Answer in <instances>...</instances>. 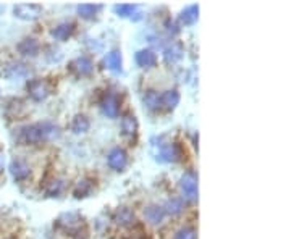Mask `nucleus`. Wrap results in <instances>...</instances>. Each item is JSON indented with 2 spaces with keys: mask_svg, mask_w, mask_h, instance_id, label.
Segmentation results:
<instances>
[{
  "mask_svg": "<svg viewBox=\"0 0 291 239\" xmlns=\"http://www.w3.org/2000/svg\"><path fill=\"white\" fill-rule=\"evenodd\" d=\"M180 188L186 200L197 199V176L194 172H186L180 180Z\"/></svg>",
  "mask_w": 291,
  "mask_h": 239,
  "instance_id": "3",
  "label": "nucleus"
},
{
  "mask_svg": "<svg viewBox=\"0 0 291 239\" xmlns=\"http://www.w3.org/2000/svg\"><path fill=\"white\" fill-rule=\"evenodd\" d=\"M101 107L102 112L107 115L109 118H115L120 112V99L115 92H105L102 100H101Z\"/></svg>",
  "mask_w": 291,
  "mask_h": 239,
  "instance_id": "6",
  "label": "nucleus"
},
{
  "mask_svg": "<svg viewBox=\"0 0 291 239\" xmlns=\"http://www.w3.org/2000/svg\"><path fill=\"white\" fill-rule=\"evenodd\" d=\"M13 13L15 17L20 20H36L41 17L42 13V7L36 5V4H18L13 7Z\"/></svg>",
  "mask_w": 291,
  "mask_h": 239,
  "instance_id": "4",
  "label": "nucleus"
},
{
  "mask_svg": "<svg viewBox=\"0 0 291 239\" xmlns=\"http://www.w3.org/2000/svg\"><path fill=\"white\" fill-rule=\"evenodd\" d=\"M160 100H162V105L165 109L173 110L180 104V92L177 89H168L164 94H160Z\"/></svg>",
  "mask_w": 291,
  "mask_h": 239,
  "instance_id": "17",
  "label": "nucleus"
},
{
  "mask_svg": "<svg viewBox=\"0 0 291 239\" xmlns=\"http://www.w3.org/2000/svg\"><path fill=\"white\" fill-rule=\"evenodd\" d=\"M75 33V23L71 21H63L60 23V25L53 26V29L50 31V34L55 37L57 41H66L70 39Z\"/></svg>",
  "mask_w": 291,
  "mask_h": 239,
  "instance_id": "15",
  "label": "nucleus"
},
{
  "mask_svg": "<svg viewBox=\"0 0 291 239\" xmlns=\"http://www.w3.org/2000/svg\"><path fill=\"white\" fill-rule=\"evenodd\" d=\"M115 12H117L118 17H131L133 18V15H137V17L141 15L136 5H129V4L117 5V7H115Z\"/></svg>",
  "mask_w": 291,
  "mask_h": 239,
  "instance_id": "28",
  "label": "nucleus"
},
{
  "mask_svg": "<svg viewBox=\"0 0 291 239\" xmlns=\"http://www.w3.org/2000/svg\"><path fill=\"white\" fill-rule=\"evenodd\" d=\"M26 89L29 92V96H31L34 100H37V102H41V100L47 99L49 94H50V86L44 79H41V78H34V79L29 81Z\"/></svg>",
  "mask_w": 291,
  "mask_h": 239,
  "instance_id": "5",
  "label": "nucleus"
},
{
  "mask_svg": "<svg viewBox=\"0 0 291 239\" xmlns=\"http://www.w3.org/2000/svg\"><path fill=\"white\" fill-rule=\"evenodd\" d=\"M57 226L68 231V233L75 234L76 231H80V229L84 228V218L81 217L80 213H75V212L63 213V215H60V217H58Z\"/></svg>",
  "mask_w": 291,
  "mask_h": 239,
  "instance_id": "2",
  "label": "nucleus"
},
{
  "mask_svg": "<svg viewBox=\"0 0 291 239\" xmlns=\"http://www.w3.org/2000/svg\"><path fill=\"white\" fill-rule=\"evenodd\" d=\"M181 57H183V47H181V44H178V42L170 44L164 50V58H165L167 63H175V61H178Z\"/></svg>",
  "mask_w": 291,
  "mask_h": 239,
  "instance_id": "18",
  "label": "nucleus"
},
{
  "mask_svg": "<svg viewBox=\"0 0 291 239\" xmlns=\"http://www.w3.org/2000/svg\"><path fill=\"white\" fill-rule=\"evenodd\" d=\"M60 136V128L49 121L33 123L18 129V141L23 144H39L44 141H53Z\"/></svg>",
  "mask_w": 291,
  "mask_h": 239,
  "instance_id": "1",
  "label": "nucleus"
},
{
  "mask_svg": "<svg viewBox=\"0 0 291 239\" xmlns=\"http://www.w3.org/2000/svg\"><path fill=\"white\" fill-rule=\"evenodd\" d=\"M107 162H109V167L117 170V172H120V170H123L128 164V155L126 152L121 149V147H115L110 150L109 157H107Z\"/></svg>",
  "mask_w": 291,
  "mask_h": 239,
  "instance_id": "8",
  "label": "nucleus"
},
{
  "mask_svg": "<svg viewBox=\"0 0 291 239\" xmlns=\"http://www.w3.org/2000/svg\"><path fill=\"white\" fill-rule=\"evenodd\" d=\"M165 215L167 213L164 210V207L157 204H151L144 209V217L149 223H152V225H160V223L164 221Z\"/></svg>",
  "mask_w": 291,
  "mask_h": 239,
  "instance_id": "12",
  "label": "nucleus"
},
{
  "mask_svg": "<svg viewBox=\"0 0 291 239\" xmlns=\"http://www.w3.org/2000/svg\"><path fill=\"white\" fill-rule=\"evenodd\" d=\"M93 186H94L93 181L88 180V178H84V180L78 181V184H76L75 189H73V194H75V197L81 199V197H86V196H89V194H91V191H93Z\"/></svg>",
  "mask_w": 291,
  "mask_h": 239,
  "instance_id": "22",
  "label": "nucleus"
},
{
  "mask_svg": "<svg viewBox=\"0 0 291 239\" xmlns=\"http://www.w3.org/2000/svg\"><path fill=\"white\" fill-rule=\"evenodd\" d=\"M199 17V7L197 5H189L185 10H181L180 13V21L183 25H193Z\"/></svg>",
  "mask_w": 291,
  "mask_h": 239,
  "instance_id": "21",
  "label": "nucleus"
},
{
  "mask_svg": "<svg viewBox=\"0 0 291 239\" xmlns=\"http://www.w3.org/2000/svg\"><path fill=\"white\" fill-rule=\"evenodd\" d=\"M113 221L120 226H131L136 221L134 212L128 209V207H120V209L113 212Z\"/></svg>",
  "mask_w": 291,
  "mask_h": 239,
  "instance_id": "11",
  "label": "nucleus"
},
{
  "mask_svg": "<svg viewBox=\"0 0 291 239\" xmlns=\"http://www.w3.org/2000/svg\"><path fill=\"white\" fill-rule=\"evenodd\" d=\"M104 65L112 71H121V52L120 50H112L105 55Z\"/></svg>",
  "mask_w": 291,
  "mask_h": 239,
  "instance_id": "19",
  "label": "nucleus"
},
{
  "mask_svg": "<svg viewBox=\"0 0 291 239\" xmlns=\"http://www.w3.org/2000/svg\"><path fill=\"white\" fill-rule=\"evenodd\" d=\"M4 165H5V155H4V152L0 150V172L4 170Z\"/></svg>",
  "mask_w": 291,
  "mask_h": 239,
  "instance_id": "31",
  "label": "nucleus"
},
{
  "mask_svg": "<svg viewBox=\"0 0 291 239\" xmlns=\"http://www.w3.org/2000/svg\"><path fill=\"white\" fill-rule=\"evenodd\" d=\"M70 71H73L76 76H88L94 71V63L89 57L83 55L75 58L70 63Z\"/></svg>",
  "mask_w": 291,
  "mask_h": 239,
  "instance_id": "7",
  "label": "nucleus"
},
{
  "mask_svg": "<svg viewBox=\"0 0 291 239\" xmlns=\"http://www.w3.org/2000/svg\"><path fill=\"white\" fill-rule=\"evenodd\" d=\"M26 73H28V68H26V65H23V63H12L10 66H7V70H5V76H7V78H10V79L25 76Z\"/></svg>",
  "mask_w": 291,
  "mask_h": 239,
  "instance_id": "27",
  "label": "nucleus"
},
{
  "mask_svg": "<svg viewBox=\"0 0 291 239\" xmlns=\"http://www.w3.org/2000/svg\"><path fill=\"white\" fill-rule=\"evenodd\" d=\"M167 28H168V31H170V33H178V28H177V25H175V23L173 21H168L167 23Z\"/></svg>",
  "mask_w": 291,
  "mask_h": 239,
  "instance_id": "30",
  "label": "nucleus"
},
{
  "mask_svg": "<svg viewBox=\"0 0 291 239\" xmlns=\"http://www.w3.org/2000/svg\"><path fill=\"white\" fill-rule=\"evenodd\" d=\"M185 209V204H183V200L178 199V197H173L170 200H167V204L164 205V210L165 213H170V215H178L183 212Z\"/></svg>",
  "mask_w": 291,
  "mask_h": 239,
  "instance_id": "26",
  "label": "nucleus"
},
{
  "mask_svg": "<svg viewBox=\"0 0 291 239\" xmlns=\"http://www.w3.org/2000/svg\"><path fill=\"white\" fill-rule=\"evenodd\" d=\"M160 157L165 162H178L183 157V149L178 142H168L160 147Z\"/></svg>",
  "mask_w": 291,
  "mask_h": 239,
  "instance_id": "9",
  "label": "nucleus"
},
{
  "mask_svg": "<svg viewBox=\"0 0 291 239\" xmlns=\"http://www.w3.org/2000/svg\"><path fill=\"white\" fill-rule=\"evenodd\" d=\"M137 118L134 117L133 113H128L123 117V120H121V133H123L125 137H128V139H134V137L137 136Z\"/></svg>",
  "mask_w": 291,
  "mask_h": 239,
  "instance_id": "14",
  "label": "nucleus"
},
{
  "mask_svg": "<svg viewBox=\"0 0 291 239\" xmlns=\"http://www.w3.org/2000/svg\"><path fill=\"white\" fill-rule=\"evenodd\" d=\"M173 239H197L196 236V229L191 226H183L177 231Z\"/></svg>",
  "mask_w": 291,
  "mask_h": 239,
  "instance_id": "29",
  "label": "nucleus"
},
{
  "mask_svg": "<svg viewBox=\"0 0 291 239\" xmlns=\"http://www.w3.org/2000/svg\"><path fill=\"white\" fill-rule=\"evenodd\" d=\"M17 49L21 55H25V57H36L41 50V45L34 37H25V39L17 45Z\"/></svg>",
  "mask_w": 291,
  "mask_h": 239,
  "instance_id": "13",
  "label": "nucleus"
},
{
  "mask_svg": "<svg viewBox=\"0 0 291 239\" xmlns=\"http://www.w3.org/2000/svg\"><path fill=\"white\" fill-rule=\"evenodd\" d=\"M142 102L146 109L149 110H159L162 109V100H160V94L157 91H148L142 97Z\"/></svg>",
  "mask_w": 291,
  "mask_h": 239,
  "instance_id": "20",
  "label": "nucleus"
},
{
  "mask_svg": "<svg viewBox=\"0 0 291 239\" xmlns=\"http://www.w3.org/2000/svg\"><path fill=\"white\" fill-rule=\"evenodd\" d=\"M99 10H101V5H93V4L78 5V15L84 20H93Z\"/></svg>",
  "mask_w": 291,
  "mask_h": 239,
  "instance_id": "24",
  "label": "nucleus"
},
{
  "mask_svg": "<svg viewBox=\"0 0 291 239\" xmlns=\"http://www.w3.org/2000/svg\"><path fill=\"white\" fill-rule=\"evenodd\" d=\"M65 188V183L63 180H52L50 183H47V186H45V194H47L49 197H57L62 194V191Z\"/></svg>",
  "mask_w": 291,
  "mask_h": 239,
  "instance_id": "25",
  "label": "nucleus"
},
{
  "mask_svg": "<svg viewBox=\"0 0 291 239\" xmlns=\"http://www.w3.org/2000/svg\"><path fill=\"white\" fill-rule=\"evenodd\" d=\"M91 126V121L88 117H84V115H76V117L73 118L71 121V131L76 134L80 133H86V131L89 129Z\"/></svg>",
  "mask_w": 291,
  "mask_h": 239,
  "instance_id": "23",
  "label": "nucleus"
},
{
  "mask_svg": "<svg viewBox=\"0 0 291 239\" xmlns=\"http://www.w3.org/2000/svg\"><path fill=\"white\" fill-rule=\"evenodd\" d=\"M10 173L17 181H25L28 176L31 175V168H29V165L26 164L25 160L15 158V160H12V164H10Z\"/></svg>",
  "mask_w": 291,
  "mask_h": 239,
  "instance_id": "10",
  "label": "nucleus"
},
{
  "mask_svg": "<svg viewBox=\"0 0 291 239\" xmlns=\"http://www.w3.org/2000/svg\"><path fill=\"white\" fill-rule=\"evenodd\" d=\"M134 60L141 68H152L157 63V55L151 49H142L136 52Z\"/></svg>",
  "mask_w": 291,
  "mask_h": 239,
  "instance_id": "16",
  "label": "nucleus"
}]
</instances>
